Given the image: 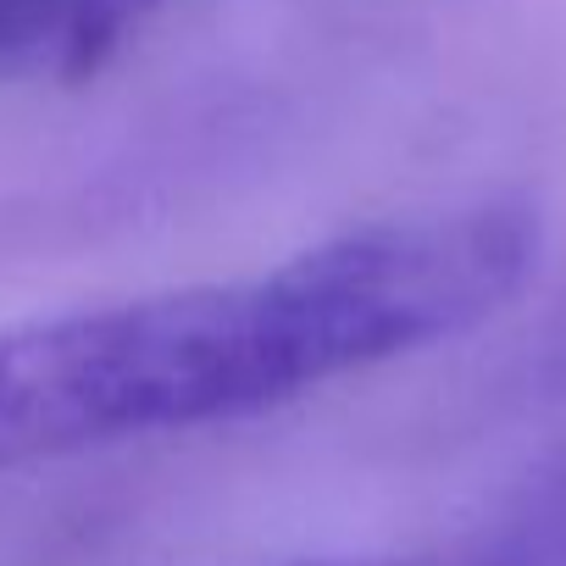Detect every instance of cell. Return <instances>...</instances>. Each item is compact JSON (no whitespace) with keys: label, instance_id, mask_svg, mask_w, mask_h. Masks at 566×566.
<instances>
[{"label":"cell","instance_id":"cell-1","mask_svg":"<svg viewBox=\"0 0 566 566\" xmlns=\"http://www.w3.org/2000/svg\"><path fill=\"white\" fill-rule=\"evenodd\" d=\"M527 206L350 228L239 283H195L0 334V472L239 422L494 317L533 272Z\"/></svg>","mask_w":566,"mask_h":566}]
</instances>
